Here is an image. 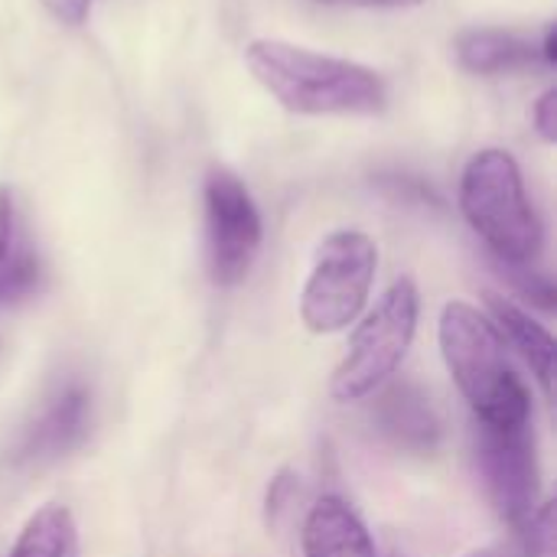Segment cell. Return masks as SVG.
I'll return each instance as SVG.
<instances>
[{
  "label": "cell",
  "mask_w": 557,
  "mask_h": 557,
  "mask_svg": "<svg viewBox=\"0 0 557 557\" xmlns=\"http://www.w3.org/2000/svg\"><path fill=\"white\" fill-rule=\"evenodd\" d=\"M379 268V248L369 235L343 228L320 242L313 271L300 294V320L310 333H339L359 320Z\"/></svg>",
  "instance_id": "obj_5"
},
{
  "label": "cell",
  "mask_w": 557,
  "mask_h": 557,
  "mask_svg": "<svg viewBox=\"0 0 557 557\" xmlns=\"http://www.w3.org/2000/svg\"><path fill=\"white\" fill-rule=\"evenodd\" d=\"M245 62L264 91L294 114H379L388 101L379 72L284 39H255Z\"/></svg>",
  "instance_id": "obj_1"
},
{
  "label": "cell",
  "mask_w": 557,
  "mask_h": 557,
  "mask_svg": "<svg viewBox=\"0 0 557 557\" xmlns=\"http://www.w3.org/2000/svg\"><path fill=\"white\" fill-rule=\"evenodd\" d=\"M441 356L476 421L493 428H522L532 421V398L506 356V339L476 307L454 300L437 323Z\"/></svg>",
  "instance_id": "obj_2"
},
{
  "label": "cell",
  "mask_w": 557,
  "mask_h": 557,
  "mask_svg": "<svg viewBox=\"0 0 557 557\" xmlns=\"http://www.w3.org/2000/svg\"><path fill=\"white\" fill-rule=\"evenodd\" d=\"M375 431L408 454H434L444 441V421L418 382H385L372 405Z\"/></svg>",
  "instance_id": "obj_9"
},
{
  "label": "cell",
  "mask_w": 557,
  "mask_h": 557,
  "mask_svg": "<svg viewBox=\"0 0 557 557\" xmlns=\"http://www.w3.org/2000/svg\"><path fill=\"white\" fill-rule=\"evenodd\" d=\"M457 59L473 75H506L542 62V49L516 33L476 26L457 36Z\"/></svg>",
  "instance_id": "obj_11"
},
{
  "label": "cell",
  "mask_w": 557,
  "mask_h": 557,
  "mask_svg": "<svg viewBox=\"0 0 557 557\" xmlns=\"http://www.w3.org/2000/svg\"><path fill=\"white\" fill-rule=\"evenodd\" d=\"M42 7L65 26H82L91 13V0H42Z\"/></svg>",
  "instance_id": "obj_18"
},
{
  "label": "cell",
  "mask_w": 557,
  "mask_h": 557,
  "mask_svg": "<svg viewBox=\"0 0 557 557\" xmlns=\"http://www.w3.org/2000/svg\"><path fill=\"white\" fill-rule=\"evenodd\" d=\"M486 307H490V313H493L496 330L512 343V349L522 352V359H525L529 369L535 372L542 392L552 398V392H555L557 356L555 336H552L539 320H532L519 304H512V300H506V297H499V294H486Z\"/></svg>",
  "instance_id": "obj_12"
},
{
  "label": "cell",
  "mask_w": 557,
  "mask_h": 557,
  "mask_svg": "<svg viewBox=\"0 0 557 557\" xmlns=\"http://www.w3.org/2000/svg\"><path fill=\"white\" fill-rule=\"evenodd\" d=\"M421 294L411 277H398L375 310L356 326L349 339V352L333 372L330 395L343 405L362 401L379 392L398 372L401 359L408 356L414 333H418Z\"/></svg>",
  "instance_id": "obj_4"
},
{
  "label": "cell",
  "mask_w": 557,
  "mask_h": 557,
  "mask_svg": "<svg viewBox=\"0 0 557 557\" xmlns=\"http://www.w3.org/2000/svg\"><path fill=\"white\" fill-rule=\"evenodd\" d=\"M542 62H545V65H555L557 62L555 26H548V33H545V42H542Z\"/></svg>",
  "instance_id": "obj_20"
},
{
  "label": "cell",
  "mask_w": 557,
  "mask_h": 557,
  "mask_svg": "<svg viewBox=\"0 0 557 557\" xmlns=\"http://www.w3.org/2000/svg\"><path fill=\"white\" fill-rule=\"evenodd\" d=\"M39 284V258L20 222L13 193L0 186V304L29 297Z\"/></svg>",
  "instance_id": "obj_13"
},
{
  "label": "cell",
  "mask_w": 557,
  "mask_h": 557,
  "mask_svg": "<svg viewBox=\"0 0 557 557\" xmlns=\"http://www.w3.org/2000/svg\"><path fill=\"white\" fill-rule=\"evenodd\" d=\"M532 117H535V127H539L542 140H545V144H555L557 140V91L555 88H548V91L539 98V104H535Z\"/></svg>",
  "instance_id": "obj_17"
},
{
  "label": "cell",
  "mask_w": 557,
  "mask_h": 557,
  "mask_svg": "<svg viewBox=\"0 0 557 557\" xmlns=\"http://www.w3.org/2000/svg\"><path fill=\"white\" fill-rule=\"evenodd\" d=\"M75 552V522L65 506H42L16 535L10 557H69Z\"/></svg>",
  "instance_id": "obj_14"
},
{
  "label": "cell",
  "mask_w": 557,
  "mask_h": 557,
  "mask_svg": "<svg viewBox=\"0 0 557 557\" xmlns=\"http://www.w3.org/2000/svg\"><path fill=\"white\" fill-rule=\"evenodd\" d=\"M499 271H503L529 300H535L539 307H545V310L555 307V284H552L545 274H539L532 264H499Z\"/></svg>",
  "instance_id": "obj_16"
},
{
  "label": "cell",
  "mask_w": 557,
  "mask_h": 557,
  "mask_svg": "<svg viewBox=\"0 0 557 557\" xmlns=\"http://www.w3.org/2000/svg\"><path fill=\"white\" fill-rule=\"evenodd\" d=\"M460 209L470 228L486 242L496 264H535L545 248V228L532 209L522 170L506 150H480L460 180Z\"/></svg>",
  "instance_id": "obj_3"
},
{
  "label": "cell",
  "mask_w": 557,
  "mask_h": 557,
  "mask_svg": "<svg viewBox=\"0 0 557 557\" xmlns=\"http://www.w3.org/2000/svg\"><path fill=\"white\" fill-rule=\"evenodd\" d=\"M88 421H91V395L85 392V385H78V382L62 385L39 408V414L16 434L13 460L46 463V460L65 457L69 450H75L85 441Z\"/></svg>",
  "instance_id": "obj_8"
},
{
  "label": "cell",
  "mask_w": 557,
  "mask_h": 557,
  "mask_svg": "<svg viewBox=\"0 0 557 557\" xmlns=\"http://www.w3.org/2000/svg\"><path fill=\"white\" fill-rule=\"evenodd\" d=\"M317 3H336V7H414L421 0H317Z\"/></svg>",
  "instance_id": "obj_19"
},
{
  "label": "cell",
  "mask_w": 557,
  "mask_h": 557,
  "mask_svg": "<svg viewBox=\"0 0 557 557\" xmlns=\"http://www.w3.org/2000/svg\"><path fill=\"white\" fill-rule=\"evenodd\" d=\"M555 535V503H545V506H539L535 516L522 525L525 557H557Z\"/></svg>",
  "instance_id": "obj_15"
},
{
  "label": "cell",
  "mask_w": 557,
  "mask_h": 557,
  "mask_svg": "<svg viewBox=\"0 0 557 557\" xmlns=\"http://www.w3.org/2000/svg\"><path fill=\"white\" fill-rule=\"evenodd\" d=\"M473 454L496 512L522 529L539 509V454L532 428H493L476 421Z\"/></svg>",
  "instance_id": "obj_7"
},
{
  "label": "cell",
  "mask_w": 557,
  "mask_h": 557,
  "mask_svg": "<svg viewBox=\"0 0 557 557\" xmlns=\"http://www.w3.org/2000/svg\"><path fill=\"white\" fill-rule=\"evenodd\" d=\"M304 557H379L362 519L336 496L310 506L300 532Z\"/></svg>",
  "instance_id": "obj_10"
},
{
  "label": "cell",
  "mask_w": 557,
  "mask_h": 557,
  "mask_svg": "<svg viewBox=\"0 0 557 557\" xmlns=\"http://www.w3.org/2000/svg\"><path fill=\"white\" fill-rule=\"evenodd\" d=\"M206 248L209 274L219 287H235L248 277L261 248V215L232 170H212L206 176Z\"/></svg>",
  "instance_id": "obj_6"
}]
</instances>
